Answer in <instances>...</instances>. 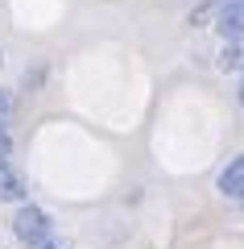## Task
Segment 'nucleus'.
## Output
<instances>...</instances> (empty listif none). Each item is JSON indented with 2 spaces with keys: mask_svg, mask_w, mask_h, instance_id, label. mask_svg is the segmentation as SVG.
Here are the masks:
<instances>
[{
  "mask_svg": "<svg viewBox=\"0 0 244 249\" xmlns=\"http://www.w3.org/2000/svg\"><path fill=\"white\" fill-rule=\"evenodd\" d=\"M13 232H17L25 245H46V241H50V216H46L42 208H21V212L13 216Z\"/></svg>",
  "mask_w": 244,
  "mask_h": 249,
  "instance_id": "nucleus-1",
  "label": "nucleus"
},
{
  "mask_svg": "<svg viewBox=\"0 0 244 249\" xmlns=\"http://www.w3.org/2000/svg\"><path fill=\"white\" fill-rule=\"evenodd\" d=\"M219 34L224 37H244V0H228L219 9Z\"/></svg>",
  "mask_w": 244,
  "mask_h": 249,
  "instance_id": "nucleus-2",
  "label": "nucleus"
},
{
  "mask_svg": "<svg viewBox=\"0 0 244 249\" xmlns=\"http://www.w3.org/2000/svg\"><path fill=\"white\" fill-rule=\"evenodd\" d=\"M219 191H224L228 199H240L244 196V154H236V158L228 162V170L219 175Z\"/></svg>",
  "mask_w": 244,
  "mask_h": 249,
  "instance_id": "nucleus-3",
  "label": "nucleus"
},
{
  "mask_svg": "<svg viewBox=\"0 0 244 249\" xmlns=\"http://www.w3.org/2000/svg\"><path fill=\"white\" fill-rule=\"evenodd\" d=\"M13 199H25V183L13 166H0V204H13Z\"/></svg>",
  "mask_w": 244,
  "mask_h": 249,
  "instance_id": "nucleus-4",
  "label": "nucleus"
},
{
  "mask_svg": "<svg viewBox=\"0 0 244 249\" xmlns=\"http://www.w3.org/2000/svg\"><path fill=\"white\" fill-rule=\"evenodd\" d=\"M219 67H224V71H240V67H244V37H236V42H232V46L224 50Z\"/></svg>",
  "mask_w": 244,
  "mask_h": 249,
  "instance_id": "nucleus-5",
  "label": "nucleus"
},
{
  "mask_svg": "<svg viewBox=\"0 0 244 249\" xmlns=\"http://www.w3.org/2000/svg\"><path fill=\"white\" fill-rule=\"evenodd\" d=\"M9 150H13V137H9V129H4V133H0V166H9Z\"/></svg>",
  "mask_w": 244,
  "mask_h": 249,
  "instance_id": "nucleus-6",
  "label": "nucleus"
},
{
  "mask_svg": "<svg viewBox=\"0 0 244 249\" xmlns=\"http://www.w3.org/2000/svg\"><path fill=\"white\" fill-rule=\"evenodd\" d=\"M4 124H9V96L0 91V133H4Z\"/></svg>",
  "mask_w": 244,
  "mask_h": 249,
  "instance_id": "nucleus-7",
  "label": "nucleus"
},
{
  "mask_svg": "<svg viewBox=\"0 0 244 249\" xmlns=\"http://www.w3.org/2000/svg\"><path fill=\"white\" fill-rule=\"evenodd\" d=\"M236 104L244 108V75H240V88H236Z\"/></svg>",
  "mask_w": 244,
  "mask_h": 249,
  "instance_id": "nucleus-8",
  "label": "nucleus"
}]
</instances>
